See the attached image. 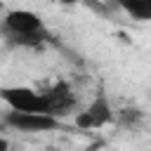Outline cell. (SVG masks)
<instances>
[{
    "mask_svg": "<svg viewBox=\"0 0 151 151\" xmlns=\"http://www.w3.org/2000/svg\"><path fill=\"white\" fill-rule=\"evenodd\" d=\"M0 28H2L7 45L12 47L35 50L52 40V33L47 31L42 17L31 9H7L0 21Z\"/></svg>",
    "mask_w": 151,
    "mask_h": 151,
    "instance_id": "1",
    "label": "cell"
},
{
    "mask_svg": "<svg viewBox=\"0 0 151 151\" xmlns=\"http://www.w3.org/2000/svg\"><path fill=\"white\" fill-rule=\"evenodd\" d=\"M113 106L106 92H97L94 99L76 113V127L78 130H99L109 123H113Z\"/></svg>",
    "mask_w": 151,
    "mask_h": 151,
    "instance_id": "3",
    "label": "cell"
},
{
    "mask_svg": "<svg viewBox=\"0 0 151 151\" xmlns=\"http://www.w3.org/2000/svg\"><path fill=\"white\" fill-rule=\"evenodd\" d=\"M142 118H144V113L137 106H125L113 113V120H118V125H123V127H137L142 123Z\"/></svg>",
    "mask_w": 151,
    "mask_h": 151,
    "instance_id": "7",
    "label": "cell"
},
{
    "mask_svg": "<svg viewBox=\"0 0 151 151\" xmlns=\"http://www.w3.org/2000/svg\"><path fill=\"white\" fill-rule=\"evenodd\" d=\"M2 123L17 132H54L61 127V118L42 111H14L9 109Z\"/></svg>",
    "mask_w": 151,
    "mask_h": 151,
    "instance_id": "2",
    "label": "cell"
},
{
    "mask_svg": "<svg viewBox=\"0 0 151 151\" xmlns=\"http://www.w3.org/2000/svg\"><path fill=\"white\" fill-rule=\"evenodd\" d=\"M7 149H9V142L5 137H0V151H7Z\"/></svg>",
    "mask_w": 151,
    "mask_h": 151,
    "instance_id": "8",
    "label": "cell"
},
{
    "mask_svg": "<svg viewBox=\"0 0 151 151\" xmlns=\"http://www.w3.org/2000/svg\"><path fill=\"white\" fill-rule=\"evenodd\" d=\"M45 94V101H47V113L57 116V118H64V116H71L76 109H78V97L76 92L71 90L68 83L59 80L54 83L50 90L42 92Z\"/></svg>",
    "mask_w": 151,
    "mask_h": 151,
    "instance_id": "5",
    "label": "cell"
},
{
    "mask_svg": "<svg viewBox=\"0 0 151 151\" xmlns=\"http://www.w3.org/2000/svg\"><path fill=\"white\" fill-rule=\"evenodd\" d=\"M130 19L134 21H151V0H113Z\"/></svg>",
    "mask_w": 151,
    "mask_h": 151,
    "instance_id": "6",
    "label": "cell"
},
{
    "mask_svg": "<svg viewBox=\"0 0 151 151\" xmlns=\"http://www.w3.org/2000/svg\"><path fill=\"white\" fill-rule=\"evenodd\" d=\"M0 99L14 111H42L47 113V101L40 90L26 85H7L0 87Z\"/></svg>",
    "mask_w": 151,
    "mask_h": 151,
    "instance_id": "4",
    "label": "cell"
}]
</instances>
